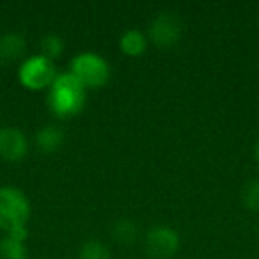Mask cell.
Returning <instances> with one entry per match:
<instances>
[{"label": "cell", "instance_id": "obj_1", "mask_svg": "<svg viewBox=\"0 0 259 259\" xmlns=\"http://www.w3.org/2000/svg\"><path fill=\"white\" fill-rule=\"evenodd\" d=\"M85 87L71 71L59 73L50 85L48 105L59 117H71L85 105Z\"/></svg>", "mask_w": 259, "mask_h": 259}, {"label": "cell", "instance_id": "obj_2", "mask_svg": "<svg viewBox=\"0 0 259 259\" xmlns=\"http://www.w3.org/2000/svg\"><path fill=\"white\" fill-rule=\"evenodd\" d=\"M29 217L30 204L27 195L15 187H0V229L8 233L25 226Z\"/></svg>", "mask_w": 259, "mask_h": 259}, {"label": "cell", "instance_id": "obj_3", "mask_svg": "<svg viewBox=\"0 0 259 259\" xmlns=\"http://www.w3.org/2000/svg\"><path fill=\"white\" fill-rule=\"evenodd\" d=\"M71 73L83 83V87H101L110 76V66L94 52H82L71 61Z\"/></svg>", "mask_w": 259, "mask_h": 259}, {"label": "cell", "instance_id": "obj_4", "mask_svg": "<svg viewBox=\"0 0 259 259\" xmlns=\"http://www.w3.org/2000/svg\"><path fill=\"white\" fill-rule=\"evenodd\" d=\"M57 68H55L54 61L45 57L43 54L32 55V57L25 59L20 66V82L27 87V89L39 91L45 87H50L54 80L57 78Z\"/></svg>", "mask_w": 259, "mask_h": 259}, {"label": "cell", "instance_id": "obj_5", "mask_svg": "<svg viewBox=\"0 0 259 259\" xmlns=\"http://www.w3.org/2000/svg\"><path fill=\"white\" fill-rule=\"evenodd\" d=\"M181 20L176 13L163 11L156 15V18L149 25V37L156 47L169 48L180 41L181 37Z\"/></svg>", "mask_w": 259, "mask_h": 259}, {"label": "cell", "instance_id": "obj_6", "mask_svg": "<svg viewBox=\"0 0 259 259\" xmlns=\"http://www.w3.org/2000/svg\"><path fill=\"white\" fill-rule=\"evenodd\" d=\"M180 248V236L169 226H155L146 234V250L151 257L167 259Z\"/></svg>", "mask_w": 259, "mask_h": 259}, {"label": "cell", "instance_id": "obj_7", "mask_svg": "<svg viewBox=\"0 0 259 259\" xmlns=\"http://www.w3.org/2000/svg\"><path fill=\"white\" fill-rule=\"evenodd\" d=\"M27 149H29V141L22 130L15 126L0 128V158L8 162H18L25 156Z\"/></svg>", "mask_w": 259, "mask_h": 259}, {"label": "cell", "instance_id": "obj_8", "mask_svg": "<svg viewBox=\"0 0 259 259\" xmlns=\"http://www.w3.org/2000/svg\"><path fill=\"white\" fill-rule=\"evenodd\" d=\"M27 50V41L20 32H8L0 37V61H16Z\"/></svg>", "mask_w": 259, "mask_h": 259}, {"label": "cell", "instance_id": "obj_9", "mask_svg": "<svg viewBox=\"0 0 259 259\" xmlns=\"http://www.w3.org/2000/svg\"><path fill=\"white\" fill-rule=\"evenodd\" d=\"M119 47L124 52L126 55H132V57H137L148 47V39H146L144 32L139 29H126L124 32L119 37Z\"/></svg>", "mask_w": 259, "mask_h": 259}, {"label": "cell", "instance_id": "obj_10", "mask_svg": "<svg viewBox=\"0 0 259 259\" xmlns=\"http://www.w3.org/2000/svg\"><path fill=\"white\" fill-rule=\"evenodd\" d=\"M64 142V134L57 126L50 124V126H43L36 134V144L41 151L52 153L55 149H59Z\"/></svg>", "mask_w": 259, "mask_h": 259}, {"label": "cell", "instance_id": "obj_11", "mask_svg": "<svg viewBox=\"0 0 259 259\" xmlns=\"http://www.w3.org/2000/svg\"><path fill=\"white\" fill-rule=\"evenodd\" d=\"M0 257L2 259H27L25 241L15 240L11 236H6L0 240Z\"/></svg>", "mask_w": 259, "mask_h": 259}, {"label": "cell", "instance_id": "obj_12", "mask_svg": "<svg viewBox=\"0 0 259 259\" xmlns=\"http://www.w3.org/2000/svg\"><path fill=\"white\" fill-rule=\"evenodd\" d=\"M137 224L130 219H121L112 226V236L121 243H132L137 238Z\"/></svg>", "mask_w": 259, "mask_h": 259}, {"label": "cell", "instance_id": "obj_13", "mask_svg": "<svg viewBox=\"0 0 259 259\" xmlns=\"http://www.w3.org/2000/svg\"><path fill=\"white\" fill-rule=\"evenodd\" d=\"M80 259H112V255L101 241L89 240L80 248Z\"/></svg>", "mask_w": 259, "mask_h": 259}, {"label": "cell", "instance_id": "obj_14", "mask_svg": "<svg viewBox=\"0 0 259 259\" xmlns=\"http://www.w3.org/2000/svg\"><path fill=\"white\" fill-rule=\"evenodd\" d=\"M41 50H43V55L48 59H57L59 55L64 50V41H62L61 36L57 34H47V36L41 39Z\"/></svg>", "mask_w": 259, "mask_h": 259}, {"label": "cell", "instance_id": "obj_15", "mask_svg": "<svg viewBox=\"0 0 259 259\" xmlns=\"http://www.w3.org/2000/svg\"><path fill=\"white\" fill-rule=\"evenodd\" d=\"M241 201L248 209L259 211V180H252L241 190Z\"/></svg>", "mask_w": 259, "mask_h": 259}, {"label": "cell", "instance_id": "obj_16", "mask_svg": "<svg viewBox=\"0 0 259 259\" xmlns=\"http://www.w3.org/2000/svg\"><path fill=\"white\" fill-rule=\"evenodd\" d=\"M255 160L259 162V142L255 144Z\"/></svg>", "mask_w": 259, "mask_h": 259}]
</instances>
